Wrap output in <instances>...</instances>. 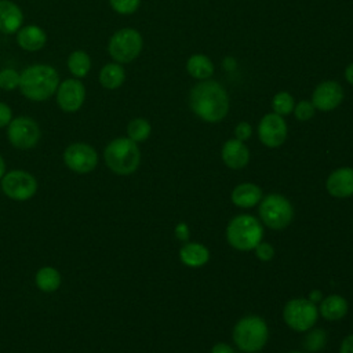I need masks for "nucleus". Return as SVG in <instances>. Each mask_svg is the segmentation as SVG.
Returning <instances> with one entry per match:
<instances>
[{"instance_id":"1","label":"nucleus","mask_w":353,"mask_h":353,"mask_svg":"<svg viewBox=\"0 0 353 353\" xmlns=\"http://www.w3.org/2000/svg\"><path fill=\"white\" fill-rule=\"evenodd\" d=\"M189 106L203 121L218 123L229 112V95L218 81L201 80L189 92Z\"/></svg>"},{"instance_id":"2","label":"nucleus","mask_w":353,"mask_h":353,"mask_svg":"<svg viewBox=\"0 0 353 353\" xmlns=\"http://www.w3.org/2000/svg\"><path fill=\"white\" fill-rule=\"evenodd\" d=\"M59 85L57 69L47 63H34L25 68L21 73L19 91L29 101L43 102L50 99Z\"/></svg>"},{"instance_id":"3","label":"nucleus","mask_w":353,"mask_h":353,"mask_svg":"<svg viewBox=\"0 0 353 353\" xmlns=\"http://www.w3.org/2000/svg\"><path fill=\"white\" fill-rule=\"evenodd\" d=\"M106 165L117 175H130L137 171L141 163V152L128 137L114 138L108 143L103 152Z\"/></svg>"},{"instance_id":"4","label":"nucleus","mask_w":353,"mask_h":353,"mask_svg":"<svg viewBox=\"0 0 353 353\" xmlns=\"http://www.w3.org/2000/svg\"><path fill=\"white\" fill-rule=\"evenodd\" d=\"M263 228L259 221L248 214H240L226 226L228 243L239 251H250L262 241Z\"/></svg>"},{"instance_id":"5","label":"nucleus","mask_w":353,"mask_h":353,"mask_svg":"<svg viewBox=\"0 0 353 353\" xmlns=\"http://www.w3.org/2000/svg\"><path fill=\"white\" fill-rule=\"evenodd\" d=\"M268 338V324L258 316H245L233 327V342L245 353L259 352L266 345Z\"/></svg>"},{"instance_id":"6","label":"nucleus","mask_w":353,"mask_h":353,"mask_svg":"<svg viewBox=\"0 0 353 353\" xmlns=\"http://www.w3.org/2000/svg\"><path fill=\"white\" fill-rule=\"evenodd\" d=\"M143 39L134 28L116 30L108 43V52L117 63H128L137 59L142 51Z\"/></svg>"},{"instance_id":"7","label":"nucleus","mask_w":353,"mask_h":353,"mask_svg":"<svg viewBox=\"0 0 353 353\" xmlns=\"http://www.w3.org/2000/svg\"><path fill=\"white\" fill-rule=\"evenodd\" d=\"M258 212L261 221L273 230L285 229L294 218L292 204L288 199L277 193H270L263 197L259 203Z\"/></svg>"},{"instance_id":"8","label":"nucleus","mask_w":353,"mask_h":353,"mask_svg":"<svg viewBox=\"0 0 353 353\" xmlns=\"http://www.w3.org/2000/svg\"><path fill=\"white\" fill-rule=\"evenodd\" d=\"M283 319L291 330L305 332L316 324L319 319V309L316 307V303L309 299L295 298L284 305Z\"/></svg>"},{"instance_id":"9","label":"nucleus","mask_w":353,"mask_h":353,"mask_svg":"<svg viewBox=\"0 0 353 353\" xmlns=\"http://www.w3.org/2000/svg\"><path fill=\"white\" fill-rule=\"evenodd\" d=\"M7 137L10 143L17 149H32L40 139V127L32 117L19 116L12 119L7 125Z\"/></svg>"},{"instance_id":"10","label":"nucleus","mask_w":353,"mask_h":353,"mask_svg":"<svg viewBox=\"0 0 353 353\" xmlns=\"http://www.w3.org/2000/svg\"><path fill=\"white\" fill-rule=\"evenodd\" d=\"M1 189L7 197L23 201L33 197L37 190V182L34 176L29 172L22 170H14L3 176Z\"/></svg>"},{"instance_id":"11","label":"nucleus","mask_w":353,"mask_h":353,"mask_svg":"<svg viewBox=\"0 0 353 353\" xmlns=\"http://www.w3.org/2000/svg\"><path fill=\"white\" fill-rule=\"evenodd\" d=\"M63 161L66 167L79 174L92 171L98 164L97 150L88 143L77 142L69 145L63 152Z\"/></svg>"},{"instance_id":"12","label":"nucleus","mask_w":353,"mask_h":353,"mask_svg":"<svg viewBox=\"0 0 353 353\" xmlns=\"http://www.w3.org/2000/svg\"><path fill=\"white\" fill-rule=\"evenodd\" d=\"M57 103L66 113L77 112L85 101V87L80 79L70 77L59 83L57 92Z\"/></svg>"},{"instance_id":"13","label":"nucleus","mask_w":353,"mask_h":353,"mask_svg":"<svg viewBox=\"0 0 353 353\" xmlns=\"http://www.w3.org/2000/svg\"><path fill=\"white\" fill-rule=\"evenodd\" d=\"M287 123L283 116L272 112L266 113L258 124L259 141L268 148H279L287 138Z\"/></svg>"},{"instance_id":"14","label":"nucleus","mask_w":353,"mask_h":353,"mask_svg":"<svg viewBox=\"0 0 353 353\" xmlns=\"http://www.w3.org/2000/svg\"><path fill=\"white\" fill-rule=\"evenodd\" d=\"M342 85L334 80H325L316 85L312 94V103L321 112H330L338 108L343 101Z\"/></svg>"},{"instance_id":"15","label":"nucleus","mask_w":353,"mask_h":353,"mask_svg":"<svg viewBox=\"0 0 353 353\" xmlns=\"http://www.w3.org/2000/svg\"><path fill=\"white\" fill-rule=\"evenodd\" d=\"M325 188L332 197L345 199L353 196V168L341 167L332 171L327 178Z\"/></svg>"},{"instance_id":"16","label":"nucleus","mask_w":353,"mask_h":353,"mask_svg":"<svg viewBox=\"0 0 353 353\" xmlns=\"http://www.w3.org/2000/svg\"><path fill=\"white\" fill-rule=\"evenodd\" d=\"M222 161L232 170L244 168L250 161V150L243 141L236 138L228 139L221 150Z\"/></svg>"},{"instance_id":"17","label":"nucleus","mask_w":353,"mask_h":353,"mask_svg":"<svg viewBox=\"0 0 353 353\" xmlns=\"http://www.w3.org/2000/svg\"><path fill=\"white\" fill-rule=\"evenodd\" d=\"M23 12L11 0H0V32L4 34L17 33L22 28Z\"/></svg>"},{"instance_id":"18","label":"nucleus","mask_w":353,"mask_h":353,"mask_svg":"<svg viewBox=\"0 0 353 353\" xmlns=\"http://www.w3.org/2000/svg\"><path fill=\"white\" fill-rule=\"evenodd\" d=\"M46 43L47 34L44 29L37 25H26L17 32V44L25 51H39L46 46Z\"/></svg>"},{"instance_id":"19","label":"nucleus","mask_w":353,"mask_h":353,"mask_svg":"<svg viewBox=\"0 0 353 353\" xmlns=\"http://www.w3.org/2000/svg\"><path fill=\"white\" fill-rule=\"evenodd\" d=\"M232 203L241 208H251L262 200V189L250 182H244L237 185L230 194Z\"/></svg>"},{"instance_id":"20","label":"nucleus","mask_w":353,"mask_h":353,"mask_svg":"<svg viewBox=\"0 0 353 353\" xmlns=\"http://www.w3.org/2000/svg\"><path fill=\"white\" fill-rule=\"evenodd\" d=\"M179 259L189 268H200L210 259V251L200 243H186L179 250Z\"/></svg>"},{"instance_id":"21","label":"nucleus","mask_w":353,"mask_h":353,"mask_svg":"<svg viewBox=\"0 0 353 353\" xmlns=\"http://www.w3.org/2000/svg\"><path fill=\"white\" fill-rule=\"evenodd\" d=\"M319 313L330 321L341 320L347 313V301L341 295H328L321 299Z\"/></svg>"},{"instance_id":"22","label":"nucleus","mask_w":353,"mask_h":353,"mask_svg":"<svg viewBox=\"0 0 353 353\" xmlns=\"http://www.w3.org/2000/svg\"><path fill=\"white\" fill-rule=\"evenodd\" d=\"M99 84L106 90H117L125 80V70L121 63L109 62L99 70Z\"/></svg>"},{"instance_id":"23","label":"nucleus","mask_w":353,"mask_h":353,"mask_svg":"<svg viewBox=\"0 0 353 353\" xmlns=\"http://www.w3.org/2000/svg\"><path fill=\"white\" fill-rule=\"evenodd\" d=\"M186 70L197 80H208L214 74V63L204 54H193L186 61Z\"/></svg>"},{"instance_id":"24","label":"nucleus","mask_w":353,"mask_h":353,"mask_svg":"<svg viewBox=\"0 0 353 353\" xmlns=\"http://www.w3.org/2000/svg\"><path fill=\"white\" fill-rule=\"evenodd\" d=\"M66 66L73 77L83 79L91 69V58L84 50H74L68 55Z\"/></svg>"},{"instance_id":"25","label":"nucleus","mask_w":353,"mask_h":353,"mask_svg":"<svg viewBox=\"0 0 353 353\" xmlns=\"http://www.w3.org/2000/svg\"><path fill=\"white\" fill-rule=\"evenodd\" d=\"M61 284V274L55 268L44 266L36 273V285L43 292H54Z\"/></svg>"},{"instance_id":"26","label":"nucleus","mask_w":353,"mask_h":353,"mask_svg":"<svg viewBox=\"0 0 353 353\" xmlns=\"http://www.w3.org/2000/svg\"><path fill=\"white\" fill-rule=\"evenodd\" d=\"M150 132H152V125L143 117L132 119L128 123V125H127V135H128V138L132 139L137 143L146 141L149 138Z\"/></svg>"},{"instance_id":"27","label":"nucleus","mask_w":353,"mask_h":353,"mask_svg":"<svg viewBox=\"0 0 353 353\" xmlns=\"http://www.w3.org/2000/svg\"><path fill=\"white\" fill-rule=\"evenodd\" d=\"M295 101L288 91H279L272 99V109L280 116H287L294 110Z\"/></svg>"},{"instance_id":"28","label":"nucleus","mask_w":353,"mask_h":353,"mask_svg":"<svg viewBox=\"0 0 353 353\" xmlns=\"http://www.w3.org/2000/svg\"><path fill=\"white\" fill-rule=\"evenodd\" d=\"M21 73L12 68H3L0 70V88L3 91H14L19 88Z\"/></svg>"},{"instance_id":"29","label":"nucleus","mask_w":353,"mask_h":353,"mask_svg":"<svg viewBox=\"0 0 353 353\" xmlns=\"http://www.w3.org/2000/svg\"><path fill=\"white\" fill-rule=\"evenodd\" d=\"M327 342V334L323 330H313L305 338V346L309 352H319Z\"/></svg>"},{"instance_id":"30","label":"nucleus","mask_w":353,"mask_h":353,"mask_svg":"<svg viewBox=\"0 0 353 353\" xmlns=\"http://www.w3.org/2000/svg\"><path fill=\"white\" fill-rule=\"evenodd\" d=\"M109 4L117 14L131 15L139 8L141 0H109Z\"/></svg>"},{"instance_id":"31","label":"nucleus","mask_w":353,"mask_h":353,"mask_svg":"<svg viewBox=\"0 0 353 353\" xmlns=\"http://www.w3.org/2000/svg\"><path fill=\"white\" fill-rule=\"evenodd\" d=\"M314 105L312 103V101H299L295 106H294V114L299 121H307L314 116Z\"/></svg>"},{"instance_id":"32","label":"nucleus","mask_w":353,"mask_h":353,"mask_svg":"<svg viewBox=\"0 0 353 353\" xmlns=\"http://www.w3.org/2000/svg\"><path fill=\"white\" fill-rule=\"evenodd\" d=\"M255 255L258 259H261L262 262H269L273 259L274 256V248L272 247V244L269 243H263L261 241L259 244H256V247L254 248Z\"/></svg>"},{"instance_id":"33","label":"nucleus","mask_w":353,"mask_h":353,"mask_svg":"<svg viewBox=\"0 0 353 353\" xmlns=\"http://www.w3.org/2000/svg\"><path fill=\"white\" fill-rule=\"evenodd\" d=\"M252 135V127L247 121H240L234 127V138L239 141H247Z\"/></svg>"},{"instance_id":"34","label":"nucleus","mask_w":353,"mask_h":353,"mask_svg":"<svg viewBox=\"0 0 353 353\" xmlns=\"http://www.w3.org/2000/svg\"><path fill=\"white\" fill-rule=\"evenodd\" d=\"M11 120H12V110H11V108L7 103L0 102V128L7 127Z\"/></svg>"},{"instance_id":"35","label":"nucleus","mask_w":353,"mask_h":353,"mask_svg":"<svg viewBox=\"0 0 353 353\" xmlns=\"http://www.w3.org/2000/svg\"><path fill=\"white\" fill-rule=\"evenodd\" d=\"M174 233H175V237H176L178 240H181V241H186V240L189 239V236H190L189 226H188L186 223H183V222H181V223H178V225L175 226Z\"/></svg>"},{"instance_id":"36","label":"nucleus","mask_w":353,"mask_h":353,"mask_svg":"<svg viewBox=\"0 0 353 353\" xmlns=\"http://www.w3.org/2000/svg\"><path fill=\"white\" fill-rule=\"evenodd\" d=\"M339 353H353V334L343 338Z\"/></svg>"},{"instance_id":"37","label":"nucleus","mask_w":353,"mask_h":353,"mask_svg":"<svg viewBox=\"0 0 353 353\" xmlns=\"http://www.w3.org/2000/svg\"><path fill=\"white\" fill-rule=\"evenodd\" d=\"M211 353H234L233 347L229 346L228 343H215L211 349Z\"/></svg>"},{"instance_id":"38","label":"nucleus","mask_w":353,"mask_h":353,"mask_svg":"<svg viewBox=\"0 0 353 353\" xmlns=\"http://www.w3.org/2000/svg\"><path fill=\"white\" fill-rule=\"evenodd\" d=\"M310 302H313V303H319V302H321V299H323V295H321V291H319V290H313L312 292H310V295H309V298H307Z\"/></svg>"},{"instance_id":"39","label":"nucleus","mask_w":353,"mask_h":353,"mask_svg":"<svg viewBox=\"0 0 353 353\" xmlns=\"http://www.w3.org/2000/svg\"><path fill=\"white\" fill-rule=\"evenodd\" d=\"M345 79L347 83H350L353 85V62L349 63L345 69Z\"/></svg>"},{"instance_id":"40","label":"nucleus","mask_w":353,"mask_h":353,"mask_svg":"<svg viewBox=\"0 0 353 353\" xmlns=\"http://www.w3.org/2000/svg\"><path fill=\"white\" fill-rule=\"evenodd\" d=\"M4 171H6V164H4L3 157L0 156V178L4 175Z\"/></svg>"},{"instance_id":"41","label":"nucleus","mask_w":353,"mask_h":353,"mask_svg":"<svg viewBox=\"0 0 353 353\" xmlns=\"http://www.w3.org/2000/svg\"><path fill=\"white\" fill-rule=\"evenodd\" d=\"M290 353H302V352H290Z\"/></svg>"},{"instance_id":"42","label":"nucleus","mask_w":353,"mask_h":353,"mask_svg":"<svg viewBox=\"0 0 353 353\" xmlns=\"http://www.w3.org/2000/svg\"><path fill=\"white\" fill-rule=\"evenodd\" d=\"M255 353H261V352H255Z\"/></svg>"}]
</instances>
